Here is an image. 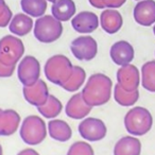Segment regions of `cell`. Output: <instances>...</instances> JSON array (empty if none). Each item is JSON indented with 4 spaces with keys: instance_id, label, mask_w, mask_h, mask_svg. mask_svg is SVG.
Returning a JSON list of instances; mask_svg holds the SVG:
<instances>
[{
    "instance_id": "6da1fadb",
    "label": "cell",
    "mask_w": 155,
    "mask_h": 155,
    "mask_svg": "<svg viewBox=\"0 0 155 155\" xmlns=\"http://www.w3.org/2000/svg\"><path fill=\"white\" fill-rule=\"evenodd\" d=\"M113 82L103 73H95L87 80L81 94L84 101L91 107L104 105L112 97Z\"/></svg>"
},
{
    "instance_id": "7a4b0ae2",
    "label": "cell",
    "mask_w": 155,
    "mask_h": 155,
    "mask_svg": "<svg viewBox=\"0 0 155 155\" xmlns=\"http://www.w3.org/2000/svg\"><path fill=\"white\" fill-rule=\"evenodd\" d=\"M73 70V65L67 56L55 54L47 60L44 67L45 75L51 83L62 87L67 82Z\"/></svg>"
},
{
    "instance_id": "3957f363",
    "label": "cell",
    "mask_w": 155,
    "mask_h": 155,
    "mask_svg": "<svg viewBox=\"0 0 155 155\" xmlns=\"http://www.w3.org/2000/svg\"><path fill=\"white\" fill-rule=\"evenodd\" d=\"M153 125V117L151 113L142 106L131 108L124 116L125 130L133 136L146 135Z\"/></svg>"
},
{
    "instance_id": "277c9868",
    "label": "cell",
    "mask_w": 155,
    "mask_h": 155,
    "mask_svg": "<svg viewBox=\"0 0 155 155\" xmlns=\"http://www.w3.org/2000/svg\"><path fill=\"white\" fill-rule=\"evenodd\" d=\"M20 137L25 143L29 146H37L41 143L47 136L46 123L39 116L31 115L25 118L20 127Z\"/></svg>"
},
{
    "instance_id": "5b68a950",
    "label": "cell",
    "mask_w": 155,
    "mask_h": 155,
    "mask_svg": "<svg viewBox=\"0 0 155 155\" xmlns=\"http://www.w3.org/2000/svg\"><path fill=\"white\" fill-rule=\"evenodd\" d=\"M34 36L38 41L50 44L58 41L63 33L62 21L53 16L44 15L38 17L34 24Z\"/></svg>"
},
{
    "instance_id": "8992f818",
    "label": "cell",
    "mask_w": 155,
    "mask_h": 155,
    "mask_svg": "<svg viewBox=\"0 0 155 155\" xmlns=\"http://www.w3.org/2000/svg\"><path fill=\"white\" fill-rule=\"evenodd\" d=\"M25 54V46L20 38L5 35L0 39V62L7 66H16Z\"/></svg>"
},
{
    "instance_id": "52a82bcc",
    "label": "cell",
    "mask_w": 155,
    "mask_h": 155,
    "mask_svg": "<svg viewBox=\"0 0 155 155\" xmlns=\"http://www.w3.org/2000/svg\"><path fill=\"white\" fill-rule=\"evenodd\" d=\"M17 75L24 86H31L39 80L41 64L36 58L27 55L21 58L17 67Z\"/></svg>"
},
{
    "instance_id": "ba28073f",
    "label": "cell",
    "mask_w": 155,
    "mask_h": 155,
    "mask_svg": "<svg viewBox=\"0 0 155 155\" xmlns=\"http://www.w3.org/2000/svg\"><path fill=\"white\" fill-rule=\"evenodd\" d=\"M70 50L73 56L79 61H91L98 53V44L89 35L79 36L71 41Z\"/></svg>"
},
{
    "instance_id": "9c48e42d",
    "label": "cell",
    "mask_w": 155,
    "mask_h": 155,
    "mask_svg": "<svg viewBox=\"0 0 155 155\" xmlns=\"http://www.w3.org/2000/svg\"><path fill=\"white\" fill-rule=\"evenodd\" d=\"M79 133L81 137L88 141H99L106 136L107 129L101 119L86 118L79 124Z\"/></svg>"
},
{
    "instance_id": "30bf717a",
    "label": "cell",
    "mask_w": 155,
    "mask_h": 155,
    "mask_svg": "<svg viewBox=\"0 0 155 155\" xmlns=\"http://www.w3.org/2000/svg\"><path fill=\"white\" fill-rule=\"evenodd\" d=\"M141 82L138 68L133 64L120 66L117 71V83L127 91H137Z\"/></svg>"
},
{
    "instance_id": "8fae6325",
    "label": "cell",
    "mask_w": 155,
    "mask_h": 155,
    "mask_svg": "<svg viewBox=\"0 0 155 155\" xmlns=\"http://www.w3.org/2000/svg\"><path fill=\"white\" fill-rule=\"evenodd\" d=\"M22 94H24L26 101L36 107L44 105L49 97L47 84L45 81L41 80V79L31 86H24Z\"/></svg>"
},
{
    "instance_id": "7c38bea8",
    "label": "cell",
    "mask_w": 155,
    "mask_h": 155,
    "mask_svg": "<svg viewBox=\"0 0 155 155\" xmlns=\"http://www.w3.org/2000/svg\"><path fill=\"white\" fill-rule=\"evenodd\" d=\"M134 19L138 25L150 27L155 24V1L140 0L134 8Z\"/></svg>"
},
{
    "instance_id": "4fadbf2b",
    "label": "cell",
    "mask_w": 155,
    "mask_h": 155,
    "mask_svg": "<svg viewBox=\"0 0 155 155\" xmlns=\"http://www.w3.org/2000/svg\"><path fill=\"white\" fill-rule=\"evenodd\" d=\"M110 55L112 61L116 65L124 66V65L131 64L135 56L134 48L129 41H116L110 47Z\"/></svg>"
},
{
    "instance_id": "5bb4252c",
    "label": "cell",
    "mask_w": 155,
    "mask_h": 155,
    "mask_svg": "<svg viewBox=\"0 0 155 155\" xmlns=\"http://www.w3.org/2000/svg\"><path fill=\"white\" fill-rule=\"evenodd\" d=\"M99 18L95 13L89 11H83L73 16L71 19V26L79 33H91L99 27Z\"/></svg>"
},
{
    "instance_id": "9a60e30c",
    "label": "cell",
    "mask_w": 155,
    "mask_h": 155,
    "mask_svg": "<svg viewBox=\"0 0 155 155\" xmlns=\"http://www.w3.org/2000/svg\"><path fill=\"white\" fill-rule=\"evenodd\" d=\"M91 108L93 107L84 101L82 94L77 93L68 100L65 107V112L69 118L79 120V119H84L91 113Z\"/></svg>"
},
{
    "instance_id": "2e32d148",
    "label": "cell",
    "mask_w": 155,
    "mask_h": 155,
    "mask_svg": "<svg viewBox=\"0 0 155 155\" xmlns=\"http://www.w3.org/2000/svg\"><path fill=\"white\" fill-rule=\"evenodd\" d=\"M100 25L101 28L108 34H115L121 29L123 19L121 14L115 9L104 10L100 15Z\"/></svg>"
},
{
    "instance_id": "e0dca14e",
    "label": "cell",
    "mask_w": 155,
    "mask_h": 155,
    "mask_svg": "<svg viewBox=\"0 0 155 155\" xmlns=\"http://www.w3.org/2000/svg\"><path fill=\"white\" fill-rule=\"evenodd\" d=\"M20 116L14 110H2L0 112V136H11L17 131Z\"/></svg>"
},
{
    "instance_id": "ac0fdd59",
    "label": "cell",
    "mask_w": 155,
    "mask_h": 155,
    "mask_svg": "<svg viewBox=\"0 0 155 155\" xmlns=\"http://www.w3.org/2000/svg\"><path fill=\"white\" fill-rule=\"evenodd\" d=\"M141 142L134 136H124L116 142L114 155H140Z\"/></svg>"
},
{
    "instance_id": "d6986e66",
    "label": "cell",
    "mask_w": 155,
    "mask_h": 155,
    "mask_svg": "<svg viewBox=\"0 0 155 155\" xmlns=\"http://www.w3.org/2000/svg\"><path fill=\"white\" fill-rule=\"evenodd\" d=\"M48 133L52 139L61 142L67 141L72 136L70 125L61 119H53L48 123Z\"/></svg>"
},
{
    "instance_id": "ffe728a7",
    "label": "cell",
    "mask_w": 155,
    "mask_h": 155,
    "mask_svg": "<svg viewBox=\"0 0 155 155\" xmlns=\"http://www.w3.org/2000/svg\"><path fill=\"white\" fill-rule=\"evenodd\" d=\"M75 3L73 0H56L51 8L52 16L60 21H67L75 15Z\"/></svg>"
},
{
    "instance_id": "44dd1931",
    "label": "cell",
    "mask_w": 155,
    "mask_h": 155,
    "mask_svg": "<svg viewBox=\"0 0 155 155\" xmlns=\"http://www.w3.org/2000/svg\"><path fill=\"white\" fill-rule=\"evenodd\" d=\"M9 29L16 36H25L33 29V20L26 13H18L13 16L9 25Z\"/></svg>"
},
{
    "instance_id": "7402d4cb",
    "label": "cell",
    "mask_w": 155,
    "mask_h": 155,
    "mask_svg": "<svg viewBox=\"0 0 155 155\" xmlns=\"http://www.w3.org/2000/svg\"><path fill=\"white\" fill-rule=\"evenodd\" d=\"M85 80H86V72L84 69L80 66H73V70L70 78L65 84L62 85V88H64L67 91L73 93L82 87Z\"/></svg>"
},
{
    "instance_id": "603a6c76",
    "label": "cell",
    "mask_w": 155,
    "mask_h": 155,
    "mask_svg": "<svg viewBox=\"0 0 155 155\" xmlns=\"http://www.w3.org/2000/svg\"><path fill=\"white\" fill-rule=\"evenodd\" d=\"M114 98L115 101L121 106H132L139 99V91H127L117 83L114 87Z\"/></svg>"
},
{
    "instance_id": "cb8c5ba5",
    "label": "cell",
    "mask_w": 155,
    "mask_h": 155,
    "mask_svg": "<svg viewBox=\"0 0 155 155\" xmlns=\"http://www.w3.org/2000/svg\"><path fill=\"white\" fill-rule=\"evenodd\" d=\"M20 5L27 15L31 17H41L47 10V0H21Z\"/></svg>"
},
{
    "instance_id": "d4e9b609",
    "label": "cell",
    "mask_w": 155,
    "mask_h": 155,
    "mask_svg": "<svg viewBox=\"0 0 155 155\" xmlns=\"http://www.w3.org/2000/svg\"><path fill=\"white\" fill-rule=\"evenodd\" d=\"M62 110H63L62 102L53 95H49L46 103L44 105L37 107V110L39 112V114H41V116H44L45 118L48 119L55 118L56 116H58L61 114Z\"/></svg>"
},
{
    "instance_id": "484cf974",
    "label": "cell",
    "mask_w": 155,
    "mask_h": 155,
    "mask_svg": "<svg viewBox=\"0 0 155 155\" xmlns=\"http://www.w3.org/2000/svg\"><path fill=\"white\" fill-rule=\"evenodd\" d=\"M141 85L146 91L155 93V61H149L142 65Z\"/></svg>"
},
{
    "instance_id": "4316f807",
    "label": "cell",
    "mask_w": 155,
    "mask_h": 155,
    "mask_svg": "<svg viewBox=\"0 0 155 155\" xmlns=\"http://www.w3.org/2000/svg\"><path fill=\"white\" fill-rule=\"evenodd\" d=\"M67 155H95L94 149L85 141H75L69 148Z\"/></svg>"
},
{
    "instance_id": "83f0119b",
    "label": "cell",
    "mask_w": 155,
    "mask_h": 155,
    "mask_svg": "<svg viewBox=\"0 0 155 155\" xmlns=\"http://www.w3.org/2000/svg\"><path fill=\"white\" fill-rule=\"evenodd\" d=\"M13 14L5 0H0V28H5L10 25Z\"/></svg>"
},
{
    "instance_id": "f1b7e54d",
    "label": "cell",
    "mask_w": 155,
    "mask_h": 155,
    "mask_svg": "<svg viewBox=\"0 0 155 155\" xmlns=\"http://www.w3.org/2000/svg\"><path fill=\"white\" fill-rule=\"evenodd\" d=\"M15 71V66H7L0 62V78H10Z\"/></svg>"
},
{
    "instance_id": "f546056e",
    "label": "cell",
    "mask_w": 155,
    "mask_h": 155,
    "mask_svg": "<svg viewBox=\"0 0 155 155\" xmlns=\"http://www.w3.org/2000/svg\"><path fill=\"white\" fill-rule=\"evenodd\" d=\"M103 1L104 8L108 9H117V8L122 7L127 0H102Z\"/></svg>"
},
{
    "instance_id": "4dcf8cb0",
    "label": "cell",
    "mask_w": 155,
    "mask_h": 155,
    "mask_svg": "<svg viewBox=\"0 0 155 155\" xmlns=\"http://www.w3.org/2000/svg\"><path fill=\"white\" fill-rule=\"evenodd\" d=\"M88 1L94 8H96V9H105L102 0H88Z\"/></svg>"
},
{
    "instance_id": "1f68e13d",
    "label": "cell",
    "mask_w": 155,
    "mask_h": 155,
    "mask_svg": "<svg viewBox=\"0 0 155 155\" xmlns=\"http://www.w3.org/2000/svg\"><path fill=\"white\" fill-rule=\"evenodd\" d=\"M17 155H39L38 152H36L33 149H25V150L20 151Z\"/></svg>"
},
{
    "instance_id": "d6a6232c",
    "label": "cell",
    "mask_w": 155,
    "mask_h": 155,
    "mask_svg": "<svg viewBox=\"0 0 155 155\" xmlns=\"http://www.w3.org/2000/svg\"><path fill=\"white\" fill-rule=\"evenodd\" d=\"M0 155H3V151H2V147L0 144Z\"/></svg>"
},
{
    "instance_id": "836d02e7",
    "label": "cell",
    "mask_w": 155,
    "mask_h": 155,
    "mask_svg": "<svg viewBox=\"0 0 155 155\" xmlns=\"http://www.w3.org/2000/svg\"><path fill=\"white\" fill-rule=\"evenodd\" d=\"M47 1H50V2H52V3H53V2H55L56 0H47Z\"/></svg>"
},
{
    "instance_id": "e575fe53",
    "label": "cell",
    "mask_w": 155,
    "mask_h": 155,
    "mask_svg": "<svg viewBox=\"0 0 155 155\" xmlns=\"http://www.w3.org/2000/svg\"><path fill=\"white\" fill-rule=\"evenodd\" d=\"M153 33H154V35H155V25H154V27H153Z\"/></svg>"
},
{
    "instance_id": "d590c367",
    "label": "cell",
    "mask_w": 155,
    "mask_h": 155,
    "mask_svg": "<svg viewBox=\"0 0 155 155\" xmlns=\"http://www.w3.org/2000/svg\"><path fill=\"white\" fill-rule=\"evenodd\" d=\"M1 110H1V108H0V112H1Z\"/></svg>"
}]
</instances>
